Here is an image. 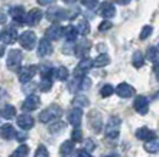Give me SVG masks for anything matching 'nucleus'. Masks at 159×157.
Returning a JSON list of instances; mask_svg holds the SVG:
<instances>
[{
	"label": "nucleus",
	"instance_id": "40",
	"mask_svg": "<svg viewBox=\"0 0 159 157\" xmlns=\"http://www.w3.org/2000/svg\"><path fill=\"white\" fill-rule=\"evenodd\" d=\"M90 84H91L90 78H87V76H81V81H80V91H85V89H88V88H90Z\"/></svg>",
	"mask_w": 159,
	"mask_h": 157
},
{
	"label": "nucleus",
	"instance_id": "46",
	"mask_svg": "<svg viewBox=\"0 0 159 157\" xmlns=\"http://www.w3.org/2000/svg\"><path fill=\"white\" fill-rule=\"evenodd\" d=\"M26 138H28V134H26V133H17V136H16V140L17 141H23V140H26Z\"/></svg>",
	"mask_w": 159,
	"mask_h": 157
},
{
	"label": "nucleus",
	"instance_id": "13",
	"mask_svg": "<svg viewBox=\"0 0 159 157\" xmlns=\"http://www.w3.org/2000/svg\"><path fill=\"white\" fill-rule=\"evenodd\" d=\"M52 54V45H51V41L48 37H43L39 42L38 46V55L41 58H45V56H49Z\"/></svg>",
	"mask_w": 159,
	"mask_h": 157
},
{
	"label": "nucleus",
	"instance_id": "8",
	"mask_svg": "<svg viewBox=\"0 0 159 157\" xmlns=\"http://www.w3.org/2000/svg\"><path fill=\"white\" fill-rule=\"evenodd\" d=\"M64 33H65V29H64L62 26L59 25V23H54L52 26H49L45 32V37L48 39H52V41H58L61 37L64 36Z\"/></svg>",
	"mask_w": 159,
	"mask_h": 157
},
{
	"label": "nucleus",
	"instance_id": "28",
	"mask_svg": "<svg viewBox=\"0 0 159 157\" xmlns=\"http://www.w3.org/2000/svg\"><path fill=\"white\" fill-rule=\"evenodd\" d=\"M75 28H77V30H78V35H81V36H85V35L90 33V23H88L85 19H81Z\"/></svg>",
	"mask_w": 159,
	"mask_h": 157
},
{
	"label": "nucleus",
	"instance_id": "50",
	"mask_svg": "<svg viewBox=\"0 0 159 157\" xmlns=\"http://www.w3.org/2000/svg\"><path fill=\"white\" fill-rule=\"evenodd\" d=\"M119 4H129L130 3V0H116Z\"/></svg>",
	"mask_w": 159,
	"mask_h": 157
},
{
	"label": "nucleus",
	"instance_id": "11",
	"mask_svg": "<svg viewBox=\"0 0 159 157\" xmlns=\"http://www.w3.org/2000/svg\"><path fill=\"white\" fill-rule=\"evenodd\" d=\"M17 32L16 29H12V28H9V29H4L3 32H2V35H0V39H2V42H3L4 45H12V43H15V42L17 41Z\"/></svg>",
	"mask_w": 159,
	"mask_h": 157
},
{
	"label": "nucleus",
	"instance_id": "45",
	"mask_svg": "<svg viewBox=\"0 0 159 157\" xmlns=\"http://www.w3.org/2000/svg\"><path fill=\"white\" fill-rule=\"evenodd\" d=\"M96 149V143L93 140H85V150L90 151V150H94Z\"/></svg>",
	"mask_w": 159,
	"mask_h": 157
},
{
	"label": "nucleus",
	"instance_id": "32",
	"mask_svg": "<svg viewBox=\"0 0 159 157\" xmlns=\"http://www.w3.org/2000/svg\"><path fill=\"white\" fill-rule=\"evenodd\" d=\"M148 59L153 63H158V61H159V48H156V46L148 48Z\"/></svg>",
	"mask_w": 159,
	"mask_h": 157
},
{
	"label": "nucleus",
	"instance_id": "4",
	"mask_svg": "<svg viewBox=\"0 0 159 157\" xmlns=\"http://www.w3.org/2000/svg\"><path fill=\"white\" fill-rule=\"evenodd\" d=\"M46 19L54 23H59L64 19H70V15H68V10H64L62 7H52L46 12Z\"/></svg>",
	"mask_w": 159,
	"mask_h": 157
},
{
	"label": "nucleus",
	"instance_id": "23",
	"mask_svg": "<svg viewBox=\"0 0 159 157\" xmlns=\"http://www.w3.org/2000/svg\"><path fill=\"white\" fill-rule=\"evenodd\" d=\"M77 36H78V30H77L75 26H67L65 28V33H64V37L67 39V42H74L77 39Z\"/></svg>",
	"mask_w": 159,
	"mask_h": 157
},
{
	"label": "nucleus",
	"instance_id": "16",
	"mask_svg": "<svg viewBox=\"0 0 159 157\" xmlns=\"http://www.w3.org/2000/svg\"><path fill=\"white\" fill-rule=\"evenodd\" d=\"M81 120H83V110L74 108V110L70 111V114H68V123H70L74 128H77L80 124H81Z\"/></svg>",
	"mask_w": 159,
	"mask_h": 157
},
{
	"label": "nucleus",
	"instance_id": "18",
	"mask_svg": "<svg viewBox=\"0 0 159 157\" xmlns=\"http://www.w3.org/2000/svg\"><path fill=\"white\" fill-rule=\"evenodd\" d=\"M42 16H43V13H42L39 9H32V10L26 15V23H28L29 26L38 25L39 22H41Z\"/></svg>",
	"mask_w": 159,
	"mask_h": 157
},
{
	"label": "nucleus",
	"instance_id": "33",
	"mask_svg": "<svg viewBox=\"0 0 159 157\" xmlns=\"http://www.w3.org/2000/svg\"><path fill=\"white\" fill-rule=\"evenodd\" d=\"M64 128H65V124L61 120H58V121H55L54 124L49 125V133L51 134H61L64 131Z\"/></svg>",
	"mask_w": 159,
	"mask_h": 157
},
{
	"label": "nucleus",
	"instance_id": "22",
	"mask_svg": "<svg viewBox=\"0 0 159 157\" xmlns=\"http://www.w3.org/2000/svg\"><path fill=\"white\" fill-rule=\"evenodd\" d=\"M74 147H75V141L71 138V140L64 141L62 144H61V149H59V151H61L62 157H67V156H70V154L74 151Z\"/></svg>",
	"mask_w": 159,
	"mask_h": 157
},
{
	"label": "nucleus",
	"instance_id": "3",
	"mask_svg": "<svg viewBox=\"0 0 159 157\" xmlns=\"http://www.w3.org/2000/svg\"><path fill=\"white\" fill-rule=\"evenodd\" d=\"M22 61H23V55L19 49H12L10 54L7 56V61H6V65L10 71H20V65Z\"/></svg>",
	"mask_w": 159,
	"mask_h": 157
},
{
	"label": "nucleus",
	"instance_id": "14",
	"mask_svg": "<svg viewBox=\"0 0 159 157\" xmlns=\"http://www.w3.org/2000/svg\"><path fill=\"white\" fill-rule=\"evenodd\" d=\"M10 16L16 23H26V15H25V9L22 6H13L10 7Z\"/></svg>",
	"mask_w": 159,
	"mask_h": 157
},
{
	"label": "nucleus",
	"instance_id": "37",
	"mask_svg": "<svg viewBox=\"0 0 159 157\" xmlns=\"http://www.w3.org/2000/svg\"><path fill=\"white\" fill-rule=\"evenodd\" d=\"M113 92H114V88L111 87L110 84H106L104 87L100 89V94H101L103 98H107V97H110V95H113Z\"/></svg>",
	"mask_w": 159,
	"mask_h": 157
},
{
	"label": "nucleus",
	"instance_id": "51",
	"mask_svg": "<svg viewBox=\"0 0 159 157\" xmlns=\"http://www.w3.org/2000/svg\"><path fill=\"white\" fill-rule=\"evenodd\" d=\"M104 157H119L116 153H110V154H107V156H104Z\"/></svg>",
	"mask_w": 159,
	"mask_h": 157
},
{
	"label": "nucleus",
	"instance_id": "34",
	"mask_svg": "<svg viewBox=\"0 0 159 157\" xmlns=\"http://www.w3.org/2000/svg\"><path fill=\"white\" fill-rule=\"evenodd\" d=\"M54 74H55V78L58 79V81H65V79L68 78L70 72H68V69L65 66H59L58 69H55Z\"/></svg>",
	"mask_w": 159,
	"mask_h": 157
},
{
	"label": "nucleus",
	"instance_id": "52",
	"mask_svg": "<svg viewBox=\"0 0 159 157\" xmlns=\"http://www.w3.org/2000/svg\"><path fill=\"white\" fill-rule=\"evenodd\" d=\"M62 2H65V3H75L77 0H62Z\"/></svg>",
	"mask_w": 159,
	"mask_h": 157
},
{
	"label": "nucleus",
	"instance_id": "19",
	"mask_svg": "<svg viewBox=\"0 0 159 157\" xmlns=\"http://www.w3.org/2000/svg\"><path fill=\"white\" fill-rule=\"evenodd\" d=\"M35 121L34 118L30 116H28V114H22V116L17 117V125L23 130V131H28V130H30V128L34 127Z\"/></svg>",
	"mask_w": 159,
	"mask_h": 157
},
{
	"label": "nucleus",
	"instance_id": "44",
	"mask_svg": "<svg viewBox=\"0 0 159 157\" xmlns=\"http://www.w3.org/2000/svg\"><path fill=\"white\" fill-rule=\"evenodd\" d=\"M111 22H109V20H104V22H101L100 23V26H98V30L100 32H104V30H109V29H111Z\"/></svg>",
	"mask_w": 159,
	"mask_h": 157
},
{
	"label": "nucleus",
	"instance_id": "27",
	"mask_svg": "<svg viewBox=\"0 0 159 157\" xmlns=\"http://www.w3.org/2000/svg\"><path fill=\"white\" fill-rule=\"evenodd\" d=\"M109 63H110V56L107 54H100L94 59V66L96 68H103V66L109 65Z\"/></svg>",
	"mask_w": 159,
	"mask_h": 157
},
{
	"label": "nucleus",
	"instance_id": "49",
	"mask_svg": "<svg viewBox=\"0 0 159 157\" xmlns=\"http://www.w3.org/2000/svg\"><path fill=\"white\" fill-rule=\"evenodd\" d=\"M153 72H155V76H156V79L159 81V62L158 63H155V68H153Z\"/></svg>",
	"mask_w": 159,
	"mask_h": 157
},
{
	"label": "nucleus",
	"instance_id": "41",
	"mask_svg": "<svg viewBox=\"0 0 159 157\" xmlns=\"http://www.w3.org/2000/svg\"><path fill=\"white\" fill-rule=\"evenodd\" d=\"M35 157H49V153H48L45 146H39L38 150L35 151Z\"/></svg>",
	"mask_w": 159,
	"mask_h": 157
},
{
	"label": "nucleus",
	"instance_id": "30",
	"mask_svg": "<svg viewBox=\"0 0 159 157\" xmlns=\"http://www.w3.org/2000/svg\"><path fill=\"white\" fill-rule=\"evenodd\" d=\"M88 45H87V42L83 41V45L80 43L78 46H77V50H75V55L78 56L80 59H87V54H88Z\"/></svg>",
	"mask_w": 159,
	"mask_h": 157
},
{
	"label": "nucleus",
	"instance_id": "6",
	"mask_svg": "<svg viewBox=\"0 0 159 157\" xmlns=\"http://www.w3.org/2000/svg\"><path fill=\"white\" fill-rule=\"evenodd\" d=\"M36 71H38V68L35 65H29V66H23L20 71H19V81H20L23 85H26V84L29 82L30 79L35 76V74H36Z\"/></svg>",
	"mask_w": 159,
	"mask_h": 157
},
{
	"label": "nucleus",
	"instance_id": "25",
	"mask_svg": "<svg viewBox=\"0 0 159 157\" xmlns=\"http://www.w3.org/2000/svg\"><path fill=\"white\" fill-rule=\"evenodd\" d=\"M15 116H16V108L13 107L12 104H6L2 110V117L4 120H12Z\"/></svg>",
	"mask_w": 159,
	"mask_h": 157
},
{
	"label": "nucleus",
	"instance_id": "24",
	"mask_svg": "<svg viewBox=\"0 0 159 157\" xmlns=\"http://www.w3.org/2000/svg\"><path fill=\"white\" fill-rule=\"evenodd\" d=\"M90 105V101H88V98L85 97V95H77L75 98L72 99V107L74 108H81L83 107H88Z\"/></svg>",
	"mask_w": 159,
	"mask_h": 157
},
{
	"label": "nucleus",
	"instance_id": "36",
	"mask_svg": "<svg viewBox=\"0 0 159 157\" xmlns=\"http://www.w3.org/2000/svg\"><path fill=\"white\" fill-rule=\"evenodd\" d=\"M77 50V46H74L72 42H67V43H64L62 46V54L64 55H74Z\"/></svg>",
	"mask_w": 159,
	"mask_h": 157
},
{
	"label": "nucleus",
	"instance_id": "9",
	"mask_svg": "<svg viewBox=\"0 0 159 157\" xmlns=\"http://www.w3.org/2000/svg\"><path fill=\"white\" fill-rule=\"evenodd\" d=\"M133 107H134V110H136V112L145 116V114L148 112V110H149V101H148L146 97H143V95H138V97L134 98Z\"/></svg>",
	"mask_w": 159,
	"mask_h": 157
},
{
	"label": "nucleus",
	"instance_id": "15",
	"mask_svg": "<svg viewBox=\"0 0 159 157\" xmlns=\"http://www.w3.org/2000/svg\"><path fill=\"white\" fill-rule=\"evenodd\" d=\"M90 125L96 133H100L103 130V120L98 111H91L90 112Z\"/></svg>",
	"mask_w": 159,
	"mask_h": 157
},
{
	"label": "nucleus",
	"instance_id": "2",
	"mask_svg": "<svg viewBox=\"0 0 159 157\" xmlns=\"http://www.w3.org/2000/svg\"><path fill=\"white\" fill-rule=\"evenodd\" d=\"M62 116V110L58 105H51L46 110L39 114V121L41 123H51V121H58Z\"/></svg>",
	"mask_w": 159,
	"mask_h": 157
},
{
	"label": "nucleus",
	"instance_id": "20",
	"mask_svg": "<svg viewBox=\"0 0 159 157\" xmlns=\"http://www.w3.org/2000/svg\"><path fill=\"white\" fill-rule=\"evenodd\" d=\"M100 15L104 19H111V17L116 16V7H114L113 3L110 2H104L101 4V9H100Z\"/></svg>",
	"mask_w": 159,
	"mask_h": 157
},
{
	"label": "nucleus",
	"instance_id": "35",
	"mask_svg": "<svg viewBox=\"0 0 159 157\" xmlns=\"http://www.w3.org/2000/svg\"><path fill=\"white\" fill-rule=\"evenodd\" d=\"M39 72H41L42 79H49L51 74H52V72H55V71L52 69L49 65H41V68H39Z\"/></svg>",
	"mask_w": 159,
	"mask_h": 157
},
{
	"label": "nucleus",
	"instance_id": "39",
	"mask_svg": "<svg viewBox=\"0 0 159 157\" xmlns=\"http://www.w3.org/2000/svg\"><path fill=\"white\" fill-rule=\"evenodd\" d=\"M152 32H153V28H152V26H149V25L143 26L142 32H140V39H142V41L148 39V37H149V36L152 35Z\"/></svg>",
	"mask_w": 159,
	"mask_h": 157
},
{
	"label": "nucleus",
	"instance_id": "7",
	"mask_svg": "<svg viewBox=\"0 0 159 157\" xmlns=\"http://www.w3.org/2000/svg\"><path fill=\"white\" fill-rule=\"evenodd\" d=\"M39 105H41V98H39L36 94H32V95H28V98L23 101V104H22V110L26 111V112L35 111Z\"/></svg>",
	"mask_w": 159,
	"mask_h": 157
},
{
	"label": "nucleus",
	"instance_id": "12",
	"mask_svg": "<svg viewBox=\"0 0 159 157\" xmlns=\"http://www.w3.org/2000/svg\"><path fill=\"white\" fill-rule=\"evenodd\" d=\"M116 94L120 97V98H130V97H133L134 95V88L132 85L126 82H121L117 85L116 88Z\"/></svg>",
	"mask_w": 159,
	"mask_h": 157
},
{
	"label": "nucleus",
	"instance_id": "48",
	"mask_svg": "<svg viewBox=\"0 0 159 157\" xmlns=\"http://www.w3.org/2000/svg\"><path fill=\"white\" fill-rule=\"evenodd\" d=\"M38 3L41 6H49V4H54L55 0H38Z\"/></svg>",
	"mask_w": 159,
	"mask_h": 157
},
{
	"label": "nucleus",
	"instance_id": "10",
	"mask_svg": "<svg viewBox=\"0 0 159 157\" xmlns=\"http://www.w3.org/2000/svg\"><path fill=\"white\" fill-rule=\"evenodd\" d=\"M93 66H94V61H91V59H88V58L87 59H81L80 63L77 65L75 71H74V74H75V76H84L88 71L91 69Z\"/></svg>",
	"mask_w": 159,
	"mask_h": 157
},
{
	"label": "nucleus",
	"instance_id": "31",
	"mask_svg": "<svg viewBox=\"0 0 159 157\" xmlns=\"http://www.w3.org/2000/svg\"><path fill=\"white\" fill-rule=\"evenodd\" d=\"M28 156H29V147L26 144H20L10 154V157H28Z\"/></svg>",
	"mask_w": 159,
	"mask_h": 157
},
{
	"label": "nucleus",
	"instance_id": "38",
	"mask_svg": "<svg viewBox=\"0 0 159 157\" xmlns=\"http://www.w3.org/2000/svg\"><path fill=\"white\" fill-rule=\"evenodd\" d=\"M38 87L42 92H48L52 88V82H51V79H42L41 82L38 84Z\"/></svg>",
	"mask_w": 159,
	"mask_h": 157
},
{
	"label": "nucleus",
	"instance_id": "1",
	"mask_svg": "<svg viewBox=\"0 0 159 157\" xmlns=\"http://www.w3.org/2000/svg\"><path fill=\"white\" fill-rule=\"evenodd\" d=\"M120 125H121V120L119 117H110L107 124L104 125V134L109 140H116L119 137L120 133Z\"/></svg>",
	"mask_w": 159,
	"mask_h": 157
},
{
	"label": "nucleus",
	"instance_id": "26",
	"mask_svg": "<svg viewBox=\"0 0 159 157\" xmlns=\"http://www.w3.org/2000/svg\"><path fill=\"white\" fill-rule=\"evenodd\" d=\"M145 150H146L148 153L151 154H155V153H159V138H155V140H151L145 143Z\"/></svg>",
	"mask_w": 159,
	"mask_h": 157
},
{
	"label": "nucleus",
	"instance_id": "42",
	"mask_svg": "<svg viewBox=\"0 0 159 157\" xmlns=\"http://www.w3.org/2000/svg\"><path fill=\"white\" fill-rule=\"evenodd\" d=\"M72 140L75 141V143L83 140V131H81V128L80 127L74 128V131H72Z\"/></svg>",
	"mask_w": 159,
	"mask_h": 157
},
{
	"label": "nucleus",
	"instance_id": "21",
	"mask_svg": "<svg viewBox=\"0 0 159 157\" xmlns=\"http://www.w3.org/2000/svg\"><path fill=\"white\" fill-rule=\"evenodd\" d=\"M0 133H2V137L4 140H13L17 136V131L15 130V127L12 124H3L0 128Z\"/></svg>",
	"mask_w": 159,
	"mask_h": 157
},
{
	"label": "nucleus",
	"instance_id": "5",
	"mask_svg": "<svg viewBox=\"0 0 159 157\" xmlns=\"http://www.w3.org/2000/svg\"><path fill=\"white\" fill-rule=\"evenodd\" d=\"M36 35H35V32H32V30H26V32H23L19 36V42H20V46L23 48V49H34L35 48V43H36Z\"/></svg>",
	"mask_w": 159,
	"mask_h": 157
},
{
	"label": "nucleus",
	"instance_id": "29",
	"mask_svg": "<svg viewBox=\"0 0 159 157\" xmlns=\"http://www.w3.org/2000/svg\"><path fill=\"white\" fill-rule=\"evenodd\" d=\"M132 63H133L134 68H142L143 63H145V58H143V54L140 52V50H136L133 54V56H132Z\"/></svg>",
	"mask_w": 159,
	"mask_h": 157
},
{
	"label": "nucleus",
	"instance_id": "47",
	"mask_svg": "<svg viewBox=\"0 0 159 157\" xmlns=\"http://www.w3.org/2000/svg\"><path fill=\"white\" fill-rule=\"evenodd\" d=\"M77 157H91V154H90L87 150L84 149V150H80L78 153H77Z\"/></svg>",
	"mask_w": 159,
	"mask_h": 157
},
{
	"label": "nucleus",
	"instance_id": "17",
	"mask_svg": "<svg viewBox=\"0 0 159 157\" xmlns=\"http://www.w3.org/2000/svg\"><path fill=\"white\" fill-rule=\"evenodd\" d=\"M136 137H138L139 140L145 141V143H148V141H151V140H155L156 138L155 133L152 131L151 128H148V127L138 128V131H136Z\"/></svg>",
	"mask_w": 159,
	"mask_h": 157
},
{
	"label": "nucleus",
	"instance_id": "43",
	"mask_svg": "<svg viewBox=\"0 0 159 157\" xmlns=\"http://www.w3.org/2000/svg\"><path fill=\"white\" fill-rule=\"evenodd\" d=\"M81 4L87 9H94L98 4V0H81Z\"/></svg>",
	"mask_w": 159,
	"mask_h": 157
}]
</instances>
